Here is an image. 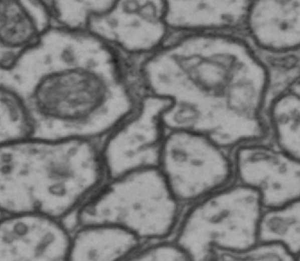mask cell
Instances as JSON below:
<instances>
[{"label": "cell", "mask_w": 300, "mask_h": 261, "mask_svg": "<svg viewBox=\"0 0 300 261\" xmlns=\"http://www.w3.org/2000/svg\"><path fill=\"white\" fill-rule=\"evenodd\" d=\"M138 79L143 94L170 101L167 130L202 133L232 150L268 138V68L244 36L172 33L140 63Z\"/></svg>", "instance_id": "obj_1"}, {"label": "cell", "mask_w": 300, "mask_h": 261, "mask_svg": "<svg viewBox=\"0 0 300 261\" xmlns=\"http://www.w3.org/2000/svg\"><path fill=\"white\" fill-rule=\"evenodd\" d=\"M121 55L88 30L53 26L12 65L0 68V87L28 108L33 136L43 139L106 136L138 103Z\"/></svg>", "instance_id": "obj_2"}, {"label": "cell", "mask_w": 300, "mask_h": 261, "mask_svg": "<svg viewBox=\"0 0 300 261\" xmlns=\"http://www.w3.org/2000/svg\"><path fill=\"white\" fill-rule=\"evenodd\" d=\"M106 181L93 140L29 137L0 144L1 214L31 212L64 221Z\"/></svg>", "instance_id": "obj_3"}, {"label": "cell", "mask_w": 300, "mask_h": 261, "mask_svg": "<svg viewBox=\"0 0 300 261\" xmlns=\"http://www.w3.org/2000/svg\"><path fill=\"white\" fill-rule=\"evenodd\" d=\"M182 207L160 169H141L107 179L74 215L75 225L119 226L143 243L168 239L178 227Z\"/></svg>", "instance_id": "obj_4"}, {"label": "cell", "mask_w": 300, "mask_h": 261, "mask_svg": "<svg viewBox=\"0 0 300 261\" xmlns=\"http://www.w3.org/2000/svg\"><path fill=\"white\" fill-rule=\"evenodd\" d=\"M264 210L257 193L233 182L189 206L174 240L190 260H230L260 240Z\"/></svg>", "instance_id": "obj_5"}, {"label": "cell", "mask_w": 300, "mask_h": 261, "mask_svg": "<svg viewBox=\"0 0 300 261\" xmlns=\"http://www.w3.org/2000/svg\"><path fill=\"white\" fill-rule=\"evenodd\" d=\"M159 169L182 205L190 206L234 182L232 150L191 130L166 129Z\"/></svg>", "instance_id": "obj_6"}, {"label": "cell", "mask_w": 300, "mask_h": 261, "mask_svg": "<svg viewBox=\"0 0 300 261\" xmlns=\"http://www.w3.org/2000/svg\"><path fill=\"white\" fill-rule=\"evenodd\" d=\"M169 105L168 99L143 93L135 110L105 137L100 152L107 179L159 168L166 132L162 115Z\"/></svg>", "instance_id": "obj_7"}, {"label": "cell", "mask_w": 300, "mask_h": 261, "mask_svg": "<svg viewBox=\"0 0 300 261\" xmlns=\"http://www.w3.org/2000/svg\"><path fill=\"white\" fill-rule=\"evenodd\" d=\"M87 30L119 54L143 61L171 36L167 0H116L108 11L90 21Z\"/></svg>", "instance_id": "obj_8"}, {"label": "cell", "mask_w": 300, "mask_h": 261, "mask_svg": "<svg viewBox=\"0 0 300 261\" xmlns=\"http://www.w3.org/2000/svg\"><path fill=\"white\" fill-rule=\"evenodd\" d=\"M234 182L257 193L266 208L300 198V161L268 138L242 143L232 150Z\"/></svg>", "instance_id": "obj_9"}, {"label": "cell", "mask_w": 300, "mask_h": 261, "mask_svg": "<svg viewBox=\"0 0 300 261\" xmlns=\"http://www.w3.org/2000/svg\"><path fill=\"white\" fill-rule=\"evenodd\" d=\"M72 232L40 213L1 214L0 260H69Z\"/></svg>", "instance_id": "obj_10"}, {"label": "cell", "mask_w": 300, "mask_h": 261, "mask_svg": "<svg viewBox=\"0 0 300 261\" xmlns=\"http://www.w3.org/2000/svg\"><path fill=\"white\" fill-rule=\"evenodd\" d=\"M244 36L267 65L300 62V0H251Z\"/></svg>", "instance_id": "obj_11"}, {"label": "cell", "mask_w": 300, "mask_h": 261, "mask_svg": "<svg viewBox=\"0 0 300 261\" xmlns=\"http://www.w3.org/2000/svg\"><path fill=\"white\" fill-rule=\"evenodd\" d=\"M251 0H167V23L174 34L244 36Z\"/></svg>", "instance_id": "obj_12"}, {"label": "cell", "mask_w": 300, "mask_h": 261, "mask_svg": "<svg viewBox=\"0 0 300 261\" xmlns=\"http://www.w3.org/2000/svg\"><path fill=\"white\" fill-rule=\"evenodd\" d=\"M51 27L43 0H0V68L12 65Z\"/></svg>", "instance_id": "obj_13"}, {"label": "cell", "mask_w": 300, "mask_h": 261, "mask_svg": "<svg viewBox=\"0 0 300 261\" xmlns=\"http://www.w3.org/2000/svg\"><path fill=\"white\" fill-rule=\"evenodd\" d=\"M143 242L119 226L86 224L72 232L69 260H129Z\"/></svg>", "instance_id": "obj_14"}, {"label": "cell", "mask_w": 300, "mask_h": 261, "mask_svg": "<svg viewBox=\"0 0 300 261\" xmlns=\"http://www.w3.org/2000/svg\"><path fill=\"white\" fill-rule=\"evenodd\" d=\"M265 119L268 139L300 161V90H288L273 98Z\"/></svg>", "instance_id": "obj_15"}, {"label": "cell", "mask_w": 300, "mask_h": 261, "mask_svg": "<svg viewBox=\"0 0 300 261\" xmlns=\"http://www.w3.org/2000/svg\"><path fill=\"white\" fill-rule=\"evenodd\" d=\"M260 240L281 243L295 259L299 258L300 198L265 209L260 224Z\"/></svg>", "instance_id": "obj_16"}, {"label": "cell", "mask_w": 300, "mask_h": 261, "mask_svg": "<svg viewBox=\"0 0 300 261\" xmlns=\"http://www.w3.org/2000/svg\"><path fill=\"white\" fill-rule=\"evenodd\" d=\"M53 26L72 30H87L93 17L108 11L116 0H43Z\"/></svg>", "instance_id": "obj_17"}, {"label": "cell", "mask_w": 300, "mask_h": 261, "mask_svg": "<svg viewBox=\"0 0 300 261\" xmlns=\"http://www.w3.org/2000/svg\"><path fill=\"white\" fill-rule=\"evenodd\" d=\"M0 144L32 137V121L22 99L0 87Z\"/></svg>", "instance_id": "obj_18"}, {"label": "cell", "mask_w": 300, "mask_h": 261, "mask_svg": "<svg viewBox=\"0 0 300 261\" xmlns=\"http://www.w3.org/2000/svg\"><path fill=\"white\" fill-rule=\"evenodd\" d=\"M129 260H190L178 243L167 239L147 242L130 256Z\"/></svg>", "instance_id": "obj_19"}, {"label": "cell", "mask_w": 300, "mask_h": 261, "mask_svg": "<svg viewBox=\"0 0 300 261\" xmlns=\"http://www.w3.org/2000/svg\"><path fill=\"white\" fill-rule=\"evenodd\" d=\"M230 260H295V258L281 243L259 240L247 250L232 256Z\"/></svg>", "instance_id": "obj_20"}, {"label": "cell", "mask_w": 300, "mask_h": 261, "mask_svg": "<svg viewBox=\"0 0 300 261\" xmlns=\"http://www.w3.org/2000/svg\"><path fill=\"white\" fill-rule=\"evenodd\" d=\"M298 88H299V90H300V83H299V86H298Z\"/></svg>", "instance_id": "obj_21"}, {"label": "cell", "mask_w": 300, "mask_h": 261, "mask_svg": "<svg viewBox=\"0 0 300 261\" xmlns=\"http://www.w3.org/2000/svg\"><path fill=\"white\" fill-rule=\"evenodd\" d=\"M298 260H300V257H299V258H298Z\"/></svg>", "instance_id": "obj_22"}]
</instances>
